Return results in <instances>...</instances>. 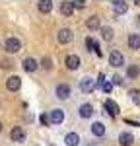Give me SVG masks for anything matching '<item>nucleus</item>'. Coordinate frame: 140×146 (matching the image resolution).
Returning <instances> with one entry per match:
<instances>
[{
  "label": "nucleus",
  "instance_id": "11",
  "mask_svg": "<svg viewBox=\"0 0 140 146\" xmlns=\"http://www.w3.org/2000/svg\"><path fill=\"white\" fill-rule=\"evenodd\" d=\"M111 8H113V12H115V14H119V16L127 14V10H128V6L125 4V2H121V0H115V2H111Z\"/></svg>",
  "mask_w": 140,
  "mask_h": 146
},
{
  "label": "nucleus",
  "instance_id": "30",
  "mask_svg": "<svg viewBox=\"0 0 140 146\" xmlns=\"http://www.w3.org/2000/svg\"><path fill=\"white\" fill-rule=\"evenodd\" d=\"M0 131H2V123H0Z\"/></svg>",
  "mask_w": 140,
  "mask_h": 146
},
{
  "label": "nucleus",
  "instance_id": "25",
  "mask_svg": "<svg viewBox=\"0 0 140 146\" xmlns=\"http://www.w3.org/2000/svg\"><path fill=\"white\" fill-rule=\"evenodd\" d=\"M39 66L45 68V70H51V66H53V64H51V56H43V58H41V64H39Z\"/></svg>",
  "mask_w": 140,
  "mask_h": 146
},
{
  "label": "nucleus",
  "instance_id": "18",
  "mask_svg": "<svg viewBox=\"0 0 140 146\" xmlns=\"http://www.w3.org/2000/svg\"><path fill=\"white\" fill-rule=\"evenodd\" d=\"M37 8H39L41 14H49V12L53 10V2H51V0H41V2L37 4Z\"/></svg>",
  "mask_w": 140,
  "mask_h": 146
},
{
  "label": "nucleus",
  "instance_id": "23",
  "mask_svg": "<svg viewBox=\"0 0 140 146\" xmlns=\"http://www.w3.org/2000/svg\"><path fill=\"white\" fill-rule=\"evenodd\" d=\"M99 31H101V37H103L105 41H111L113 39V29L111 27H101Z\"/></svg>",
  "mask_w": 140,
  "mask_h": 146
},
{
  "label": "nucleus",
  "instance_id": "13",
  "mask_svg": "<svg viewBox=\"0 0 140 146\" xmlns=\"http://www.w3.org/2000/svg\"><path fill=\"white\" fill-rule=\"evenodd\" d=\"M62 121H64V111H62V109H53V111H51V123L60 125Z\"/></svg>",
  "mask_w": 140,
  "mask_h": 146
},
{
  "label": "nucleus",
  "instance_id": "28",
  "mask_svg": "<svg viewBox=\"0 0 140 146\" xmlns=\"http://www.w3.org/2000/svg\"><path fill=\"white\" fill-rule=\"evenodd\" d=\"M39 119H41V123H43V125H49V123H51V117H47V115H41Z\"/></svg>",
  "mask_w": 140,
  "mask_h": 146
},
{
  "label": "nucleus",
  "instance_id": "26",
  "mask_svg": "<svg viewBox=\"0 0 140 146\" xmlns=\"http://www.w3.org/2000/svg\"><path fill=\"white\" fill-rule=\"evenodd\" d=\"M101 88H103L105 94H109V92L113 90V84H111V82H103V84H101Z\"/></svg>",
  "mask_w": 140,
  "mask_h": 146
},
{
  "label": "nucleus",
  "instance_id": "29",
  "mask_svg": "<svg viewBox=\"0 0 140 146\" xmlns=\"http://www.w3.org/2000/svg\"><path fill=\"white\" fill-rule=\"evenodd\" d=\"M72 4H74V8H84V6H86V2H84V0H78V2H72Z\"/></svg>",
  "mask_w": 140,
  "mask_h": 146
},
{
  "label": "nucleus",
  "instance_id": "7",
  "mask_svg": "<svg viewBox=\"0 0 140 146\" xmlns=\"http://www.w3.org/2000/svg\"><path fill=\"white\" fill-rule=\"evenodd\" d=\"M6 88H8L10 92H18L20 88H22V78H20V76H16V74L10 76V78L6 80Z\"/></svg>",
  "mask_w": 140,
  "mask_h": 146
},
{
  "label": "nucleus",
  "instance_id": "5",
  "mask_svg": "<svg viewBox=\"0 0 140 146\" xmlns=\"http://www.w3.org/2000/svg\"><path fill=\"white\" fill-rule=\"evenodd\" d=\"M10 138H12V142H23L25 140V131H23L22 127H12Z\"/></svg>",
  "mask_w": 140,
  "mask_h": 146
},
{
  "label": "nucleus",
  "instance_id": "14",
  "mask_svg": "<svg viewBox=\"0 0 140 146\" xmlns=\"http://www.w3.org/2000/svg\"><path fill=\"white\" fill-rule=\"evenodd\" d=\"M119 144L121 146H132L134 144V136L130 133H121L119 135Z\"/></svg>",
  "mask_w": 140,
  "mask_h": 146
},
{
  "label": "nucleus",
  "instance_id": "24",
  "mask_svg": "<svg viewBox=\"0 0 140 146\" xmlns=\"http://www.w3.org/2000/svg\"><path fill=\"white\" fill-rule=\"evenodd\" d=\"M128 96H130V101L132 103H140V90H130Z\"/></svg>",
  "mask_w": 140,
  "mask_h": 146
},
{
  "label": "nucleus",
  "instance_id": "8",
  "mask_svg": "<svg viewBox=\"0 0 140 146\" xmlns=\"http://www.w3.org/2000/svg\"><path fill=\"white\" fill-rule=\"evenodd\" d=\"M55 94H57L58 100H68L70 98V86H66V84H58L57 90H55Z\"/></svg>",
  "mask_w": 140,
  "mask_h": 146
},
{
  "label": "nucleus",
  "instance_id": "1",
  "mask_svg": "<svg viewBox=\"0 0 140 146\" xmlns=\"http://www.w3.org/2000/svg\"><path fill=\"white\" fill-rule=\"evenodd\" d=\"M109 64L115 66V68L123 66V64H125V56H123V53H121V51H111V53H109Z\"/></svg>",
  "mask_w": 140,
  "mask_h": 146
},
{
  "label": "nucleus",
  "instance_id": "4",
  "mask_svg": "<svg viewBox=\"0 0 140 146\" xmlns=\"http://www.w3.org/2000/svg\"><path fill=\"white\" fill-rule=\"evenodd\" d=\"M80 90L84 92V94H92V92L95 90V80H92L90 76L82 78L80 80Z\"/></svg>",
  "mask_w": 140,
  "mask_h": 146
},
{
  "label": "nucleus",
  "instance_id": "3",
  "mask_svg": "<svg viewBox=\"0 0 140 146\" xmlns=\"http://www.w3.org/2000/svg\"><path fill=\"white\" fill-rule=\"evenodd\" d=\"M57 39H58V43H70V41L74 39L72 29H68V27H60L58 33H57Z\"/></svg>",
  "mask_w": 140,
  "mask_h": 146
},
{
  "label": "nucleus",
  "instance_id": "10",
  "mask_svg": "<svg viewBox=\"0 0 140 146\" xmlns=\"http://www.w3.org/2000/svg\"><path fill=\"white\" fill-rule=\"evenodd\" d=\"M37 68H39V64H37L35 58H31V56L23 58V70H25V72H35Z\"/></svg>",
  "mask_w": 140,
  "mask_h": 146
},
{
  "label": "nucleus",
  "instance_id": "27",
  "mask_svg": "<svg viewBox=\"0 0 140 146\" xmlns=\"http://www.w3.org/2000/svg\"><path fill=\"white\" fill-rule=\"evenodd\" d=\"M123 82H125V80L121 78L119 74H115V76H113V84H115V86H123Z\"/></svg>",
  "mask_w": 140,
  "mask_h": 146
},
{
  "label": "nucleus",
  "instance_id": "2",
  "mask_svg": "<svg viewBox=\"0 0 140 146\" xmlns=\"http://www.w3.org/2000/svg\"><path fill=\"white\" fill-rule=\"evenodd\" d=\"M4 49H6L8 53H18V51L22 49V43H20V39H16V37H8V39L4 41Z\"/></svg>",
  "mask_w": 140,
  "mask_h": 146
},
{
  "label": "nucleus",
  "instance_id": "22",
  "mask_svg": "<svg viewBox=\"0 0 140 146\" xmlns=\"http://www.w3.org/2000/svg\"><path fill=\"white\" fill-rule=\"evenodd\" d=\"M138 74H140L138 64H128V66H127V76H128V78H136Z\"/></svg>",
  "mask_w": 140,
  "mask_h": 146
},
{
  "label": "nucleus",
  "instance_id": "15",
  "mask_svg": "<svg viewBox=\"0 0 140 146\" xmlns=\"http://www.w3.org/2000/svg\"><path fill=\"white\" fill-rule=\"evenodd\" d=\"M64 142H66V146H78L80 144V136L76 135V133H68V135L64 136Z\"/></svg>",
  "mask_w": 140,
  "mask_h": 146
},
{
  "label": "nucleus",
  "instance_id": "20",
  "mask_svg": "<svg viewBox=\"0 0 140 146\" xmlns=\"http://www.w3.org/2000/svg\"><path fill=\"white\" fill-rule=\"evenodd\" d=\"M86 25H88V29H101L99 27V18L97 16H92V18H88V22H86Z\"/></svg>",
  "mask_w": 140,
  "mask_h": 146
},
{
  "label": "nucleus",
  "instance_id": "6",
  "mask_svg": "<svg viewBox=\"0 0 140 146\" xmlns=\"http://www.w3.org/2000/svg\"><path fill=\"white\" fill-rule=\"evenodd\" d=\"M80 56L78 55H68L66 58H64V64H66V68L68 70H78L80 68Z\"/></svg>",
  "mask_w": 140,
  "mask_h": 146
},
{
  "label": "nucleus",
  "instance_id": "12",
  "mask_svg": "<svg viewBox=\"0 0 140 146\" xmlns=\"http://www.w3.org/2000/svg\"><path fill=\"white\" fill-rule=\"evenodd\" d=\"M103 107H105V111L109 113V115H113V117H115L117 113L121 111V109H119V105H117V103H115V101H113V100H105Z\"/></svg>",
  "mask_w": 140,
  "mask_h": 146
},
{
  "label": "nucleus",
  "instance_id": "21",
  "mask_svg": "<svg viewBox=\"0 0 140 146\" xmlns=\"http://www.w3.org/2000/svg\"><path fill=\"white\" fill-rule=\"evenodd\" d=\"M92 133H93L95 136H103V135H105L103 123H99V121H97V123H93V125H92Z\"/></svg>",
  "mask_w": 140,
  "mask_h": 146
},
{
  "label": "nucleus",
  "instance_id": "19",
  "mask_svg": "<svg viewBox=\"0 0 140 146\" xmlns=\"http://www.w3.org/2000/svg\"><path fill=\"white\" fill-rule=\"evenodd\" d=\"M74 12V4L72 2H60V14L62 16H72Z\"/></svg>",
  "mask_w": 140,
  "mask_h": 146
},
{
  "label": "nucleus",
  "instance_id": "17",
  "mask_svg": "<svg viewBox=\"0 0 140 146\" xmlns=\"http://www.w3.org/2000/svg\"><path fill=\"white\" fill-rule=\"evenodd\" d=\"M128 47L134 49V51L140 49V35L138 33H130V35H128Z\"/></svg>",
  "mask_w": 140,
  "mask_h": 146
},
{
  "label": "nucleus",
  "instance_id": "9",
  "mask_svg": "<svg viewBox=\"0 0 140 146\" xmlns=\"http://www.w3.org/2000/svg\"><path fill=\"white\" fill-rule=\"evenodd\" d=\"M78 113H80L82 119H90V117L93 115V105L92 103H82L80 109H78Z\"/></svg>",
  "mask_w": 140,
  "mask_h": 146
},
{
  "label": "nucleus",
  "instance_id": "16",
  "mask_svg": "<svg viewBox=\"0 0 140 146\" xmlns=\"http://www.w3.org/2000/svg\"><path fill=\"white\" fill-rule=\"evenodd\" d=\"M86 47H88V51H93L97 56H101V51H99V47H97V41H95V39L88 37V39H86Z\"/></svg>",
  "mask_w": 140,
  "mask_h": 146
}]
</instances>
